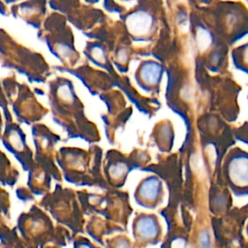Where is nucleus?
<instances>
[{
  "label": "nucleus",
  "instance_id": "nucleus-1",
  "mask_svg": "<svg viewBox=\"0 0 248 248\" xmlns=\"http://www.w3.org/2000/svg\"><path fill=\"white\" fill-rule=\"evenodd\" d=\"M153 24V18L150 14L145 11H137L129 15L126 18V25L128 30L134 35L147 34Z\"/></svg>",
  "mask_w": 248,
  "mask_h": 248
},
{
  "label": "nucleus",
  "instance_id": "nucleus-2",
  "mask_svg": "<svg viewBox=\"0 0 248 248\" xmlns=\"http://www.w3.org/2000/svg\"><path fill=\"white\" fill-rule=\"evenodd\" d=\"M161 68L157 63L147 62L145 63L140 71V77L144 82L148 84H154L157 82L160 77Z\"/></svg>",
  "mask_w": 248,
  "mask_h": 248
},
{
  "label": "nucleus",
  "instance_id": "nucleus-3",
  "mask_svg": "<svg viewBox=\"0 0 248 248\" xmlns=\"http://www.w3.org/2000/svg\"><path fill=\"white\" fill-rule=\"evenodd\" d=\"M159 189V182L156 178L151 177L146 179L140 186V196L148 201H152L156 198Z\"/></svg>",
  "mask_w": 248,
  "mask_h": 248
},
{
  "label": "nucleus",
  "instance_id": "nucleus-4",
  "mask_svg": "<svg viewBox=\"0 0 248 248\" xmlns=\"http://www.w3.org/2000/svg\"><path fill=\"white\" fill-rule=\"evenodd\" d=\"M137 230H138L139 233L141 236H143L144 238H151V237L155 236L156 232H157L155 222L150 217L140 218L138 223Z\"/></svg>",
  "mask_w": 248,
  "mask_h": 248
},
{
  "label": "nucleus",
  "instance_id": "nucleus-5",
  "mask_svg": "<svg viewBox=\"0 0 248 248\" xmlns=\"http://www.w3.org/2000/svg\"><path fill=\"white\" fill-rule=\"evenodd\" d=\"M231 174L233 180L236 182L248 181V165H244L242 161L237 162L231 169Z\"/></svg>",
  "mask_w": 248,
  "mask_h": 248
},
{
  "label": "nucleus",
  "instance_id": "nucleus-6",
  "mask_svg": "<svg viewBox=\"0 0 248 248\" xmlns=\"http://www.w3.org/2000/svg\"><path fill=\"white\" fill-rule=\"evenodd\" d=\"M196 44H197L199 50H201V51H204L205 49L208 48V46L211 44V36L206 29H204L202 27H199L197 29Z\"/></svg>",
  "mask_w": 248,
  "mask_h": 248
},
{
  "label": "nucleus",
  "instance_id": "nucleus-7",
  "mask_svg": "<svg viewBox=\"0 0 248 248\" xmlns=\"http://www.w3.org/2000/svg\"><path fill=\"white\" fill-rule=\"evenodd\" d=\"M190 165L192 170L199 175H202L204 173V165L202 158L199 153H194L190 159Z\"/></svg>",
  "mask_w": 248,
  "mask_h": 248
},
{
  "label": "nucleus",
  "instance_id": "nucleus-8",
  "mask_svg": "<svg viewBox=\"0 0 248 248\" xmlns=\"http://www.w3.org/2000/svg\"><path fill=\"white\" fill-rule=\"evenodd\" d=\"M57 95L61 100H63L66 103H70V102L73 101L72 92H71V90H70V88L67 84H63V85H60L58 87Z\"/></svg>",
  "mask_w": 248,
  "mask_h": 248
},
{
  "label": "nucleus",
  "instance_id": "nucleus-9",
  "mask_svg": "<svg viewBox=\"0 0 248 248\" xmlns=\"http://www.w3.org/2000/svg\"><path fill=\"white\" fill-rule=\"evenodd\" d=\"M126 170H127V168L124 164H117V165L112 166L109 169V173L113 178H118L125 173Z\"/></svg>",
  "mask_w": 248,
  "mask_h": 248
},
{
  "label": "nucleus",
  "instance_id": "nucleus-10",
  "mask_svg": "<svg viewBox=\"0 0 248 248\" xmlns=\"http://www.w3.org/2000/svg\"><path fill=\"white\" fill-rule=\"evenodd\" d=\"M9 140L11 142V144L16 148V149H22L23 147V143H22V140L19 137V135L16 132V131H13L10 136H9Z\"/></svg>",
  "mask_w": 248,
  "mask_h": 248
},
{
  "label": "nucleus",
  "instance_id": "nucleus-11",
  "mask_svg": "<svg viewBox=\"0 0 248 248\" xmlns=\"http://www.w3.org/2000/svg\"><path fill=\"white\" fill-rule=\"evenodd\" d=\"M91 55L97 62L104 63L106 61L104 50L100 46H94L91 50Z\"/></svg>",
  "mask_w": 248,
  "mask_h": 248
},
{
  "label": "nucleus",
  "instance_id": "nucleus-12",
  "mask_svg": "<svg viewBox=\"0 0 248 248\" xmlns=\"http://www.w3.org/2000/svg\"><path fill=\"white\" fill-rule=\"evenodd\" d=\"M199 242H200V245L203 246V247H207L210 245V238H209L208 232L206 231H203L200 233Z\"/></svg>",
  "mask_w": 248,
  "mask_h": 248
},
{
  "label": "nucleus",
  "instance_id": "nucleus-13",
  "mask_svg": "<svg viewBox=\"0 0 248 248\" xmlns=\"http://www.w3.org/2000/svg\"><path fill=\"white\" fill-rule=\"evenodd\" d=\"M127 50L125 48H122L120 49L118 52H117V55H116V58L119 62H125L127 60Z\"/></svg>",
  "mask_w": 248,
  "mask_h": 248
},
{
  "label": "nucleus",
  "instance_id": "nucleus-14",
  "mask_svg": "<svg viewBox=\"0 0 248 248\" xmlns=\"http://www.w3.org/2000/svg\"><path fill=\"white\" fill-rule=\"evenodd\" d=\"M176 19H177V23H178L179 25H181L182 23L186 22V20H187V16H186L185 13L180 12V13H178V15H177V16H176Z\"/></svg>",
  "mask_w": 248,
  "mask_h": 248
}]
</instances>
